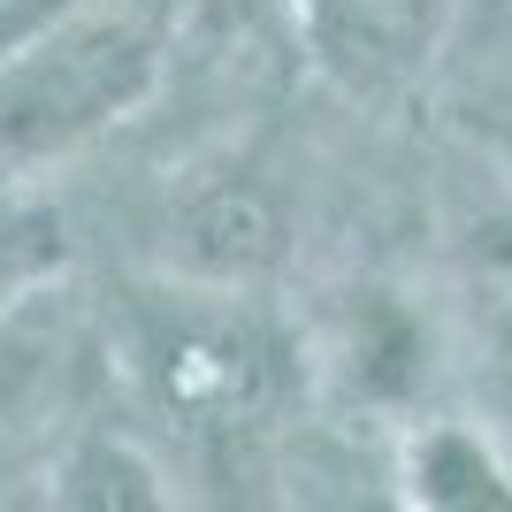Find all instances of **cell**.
I'll list each match as a JSON object with an SVG mask.
<instances>
[{
	"label": "cell",
	"mask_w": 512,
	"mask_h": 512,
	"mask_svg": "<svg viewBox=\"0 0 512 512\" xmlns=\"http://www.w3.org/2000/svg\"><path fill=\"white\" fill-rule=\"evenodd\" d=\"M390 482L421 512H512V467L497 436L459 413H413L390 444Z\"/></svg>",
	"instance_id": "cell-6"
},
{
	"label": "cell",
	"mask_w": 512,
	"mask_h": 512,
	"mask_svg": "<svg viewBox=\"0 0 512 512\" xmlns=\"http://www.w3.org/2000/svg\"><path fill=\"white\" fill-rule=\"evenodd\" d=\"M444 352H451L444 299L428 306V299H413L406 283H390V276H352L337 299H329V314L306 329L314 375L337 383L344 398L367 406V413L413 406Z\"/></svg>",
	"instance_id": "cell-3"
},
{
	"label": "cell",
	"mask_w": 512,
	"mask_h": 512,
	"mask_svg": "<svg viewBox=\"0 0 512 512\" xmlns=\"http://www.w3.org/2000/svg\"><path fill=\"white\" fill-rule=\"evenodd\" d=\"M505 199L451 214L444 245V329L451 352L474 360V383L512 413V176Z\"/></svg>",
	"instance_id": "cell-5"
},
{
	"label": "cell",
	"mask_w": 512,
	"mask_h": 512,
	"mask_svg": "<svg viewBox=\"0 0 512 512\" xmlns=\"http://www.w3.org/2000/svg\"><path fill=\"white\" fill-rule=\"evenodd\" d=\"M283 253H291V207L253 153L192 169L169 192V253H161L169 276L260 291L283 268Z\"/></svg>",
	"instance_id": "cell-4"
},
{
	"label": "cell",
	"mask_w": 512,
	"mask_h": 512,
	"mask_svg": "<svg viewBox=\"0 0 512 512\" xmlns=\"http://www.w3.org/2000/svg\"><path fill=\"white\" fill-rule=\"evenodd\" d=\"M467 138H474V153H490L497 176H512V100H482L467 115Z\"/></svg>",
	"instance_id": "cell-8"
},
{
	"label": "cell",
	"mask_w": 512,
	"mask_h": 512,
	"mask_svg": "<svg viewBox=\"0 0 512 512\" xmlns=\"http://www.w3.org/2000/svg\"><path fill=\"white\" fill-rule=\"evenodd\" d=\"M459 16L467 0H291V46L352 107H406Z\"/></svg>",
	"instance_id": "cell-2"
},
{
	"label": "cell",
	"mask_w": 512,
	"mask_h": 512,
	"mask_svg": "<svg viewBox=\"0 0 512 512\" xmlns=\"http://www.w3.org/2000/svg\"><path fill=\"white\" fill-rule=\"evenodd\" d=\"M54 497H62V505H169L161 467H153L130 436H115V428H85V436L62 451Z\"/></svg>",
	"instance_id": "cell-7"
},
{
	"label": "cell",
	"mask_w": 512,
	"mask_h": 512,
	"mask_svg": "<svg viewBox=\"0 0 512 512\" xmlns=\"http://www.w3.org/2000/svg\"><path fill=\"white\" fill-rule=\"evenodd\" d=\"M107 352L130 375L138 406L184 444H237L268 428L314 367L306 329H291L260 291L169 276V268L115 299Z\"/></svg>",
	"instance_id": "cell-1"
}]
</instances>
